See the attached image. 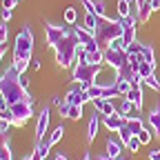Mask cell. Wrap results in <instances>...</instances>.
<instances>
[{
  "instance_id": "e0dca14e",
  "label": "cell",
  "mask_w": 160,
  "mask_h": 160,
  "mask_svg": "<svg viewBox=\"0 0 160 160\" xmlns=\"http://www.w3.org/2000/svg\"><path fill=\"white\" fill-rule=\"evenodd\" d=\"M149 129L153 131V136L160 138V100H158V105L149 111Z\"/></svg>"
},
{
  "instance_id": "bcb514c9",
  "label": "cell",
  "mask_w": 160,
  "mask_h": 160,
  "mask_svg": "<svg viewBox=\"0 0 160 160\" xmlns=\"http://www.w3.org/2000/svg\"><path fill=\"white\" fill-rule=\"evenodd\" d=\"M118 160H125V158H118Z\"/></svg>"
},
{
  "instance_id": "8992f818",
  "label": "cell",
  "mask_w": 160,
  "mask_h": 160,
  "mask_svg": "<svg viewBox=\"0 0 160 160\" xmlns=\"http://www.w3.org/2000/svg\"><path fill=\"white\" fill-rule=\"evenodd\" d=\"M102 56H105V62H107L109 67H113L116 71H120V69L127 65V49H125V47L109 45L107 49H102Z\"/></svg>"
},
{
  "instance_id": "6da1fadb",
  "label": "cell",
  "mask_w": 160,
  "mask_h": 160,
  "mask_svg": "<svg viewBox=\"0 0 160 160\" xmlns=\"http://www.w3.org/2000/svg\"><path fill=\"white\" fill-rule=\"evenodd\" d=\"M0 93L7 100V109L13 113V127L27 125V120L33 116V98L20 85V71L13 65H9L0 76Z\"/></svg>"
},
{
  "instance_id": "4dcf8cb0",
  "label": "cell",
  "mask_w": 160,
  "mask_h": 160,
  "mask_svg": "<svg viewBox=\"0 0 160 160\" xmlns=\"http://www.w3.org/2000/svg\"><path fill=\"white\" fill-rule=\"evenodd\" d=\"M7 38H9V27L2 25L0 27V45H7Z\"/></svg>"
},
{
  "instance_id": "ee69618b",
  "label": "cell",
  "mask_w": 160,
  "mask_h": 160,
  "mask_svg": "<svg viewBox=\"0 0 160 160\" xmlns=\"http://www.w3.org/2000/svg\"><path fill=\"white\" fill-rule=\"evenodd\" d=\"M82 160H91V153H89V151H87V153H85V158H82Z\"/></svg>"
},
{
  "instance_id": "f35d334b",
  "label": "cell",
  "mask_w": 160,
  "mask_h": 160,
  "mask_svg": "<svg viewBox=\"0 0 160 160\" xmlns=\"http://www.w3.org/2000/svg\"><path fill=\"white\" fill-rule=\"evenodd\" d=\"M31 67H33V71H40L42 69V62L40 60H31Z\"/></svg>"
},
{
  "instance_id": "d4e9b609",
  "label": "cell",
  "mask_w": 160,
  "mask_h": 160,
  "mask_svg": "<svg viewBox=\"0 0 160 160\" xmlns=\"http://www.w3.org/2000/svg\"><path fill=\"white\" fill-rule=\"evenodd\" d=\"M116 89H118V96H120V98H125V96L129 93V89H131V82H127V80H118V78H116Z\"/></svg>"
},
{
  "instance_id": "ba28073f",
  "label": "cell",
  "mask_w": 160,
  "mask_h": 160,
  "mask_svg": "<svg viewBox=\"0 0 160 160\" xmlns=\"http://www.w3.org/2000/svg\"><path fill=\"white\" fill-rule=\"evenodd\" d=\"M51 109L49 107H42L40 109V116H38V122H36V140H42L47 138V129H49V116Z\"/></svg>"
},
{
  "instance_id": "9c48e42d",
  "label": "cell",
  "mask_w": 160,
  "mask_h": 160,
  "mask_svg": "<svg viewBox=\"0 0 160 160\" xmlns=\"http://www.w3.org/2000/svg\"><path fill=\"white\" fill-rule=\"evenodd\" d=\"M9 127L11 125H0V160H11V147H9Z\"/></svg>"
},
{
  "instance_id": "d6986e66",
  "label": "cell",
  "mask_w": 160,
  "mask_h": 160,
  "mask_svg": "<svg viewBox=\"0 0 160 160\" xmlns=\"http://www.w3.org/2000/svg\"><path fill=\"white\" fill-rule=\"evenodd\" d=\"M127 127H129V131L133 136H138L140 131H142L145 122H142V118H140V116H131V118H127Z\"/></svg>"
},
{
  "instance_id": "2e32d148",
  "label": "cell",
  "mask_w": 160,
  "mask_h": 160,
  "mask_svg": "<svg viewBox=\"0 0 160 160\" xmlns=\"http://www.w3.org/2000/svg\"><path fill=\"white\" fill-rule=\"evenodd\" d=\"M93 109H96L98 113H102V116H111V113L118 111V109L113 107V100H105V98L93 100Z\"/></svg>"
},
{
  "instance_id": "30bf717a",
  "label": "cell",
  "mask_w": 160,
  "mask_h": 160,
  "mask_svg": "<svg viewBox=\"0 0 160 160\" xmlns=\"http://www.w3.org/2000/svg\"><path fill=\"white\" fill-rule=\"evenodd\" d=\"M125 122H127V118L122 116V113H111V116H102V125L109 129V131H113V133H118L120 129L125 127Z\"/></svg>"
},
{
  "instance_id": "d590c367",
  "label": "cell",
  "mask_w": 160,
  "mask_h": 160,
  "mask_svg": "<svg viewBox=\"0 0 160 160\" xmlns=\"http://www.w3.org/2000/svg\"><path fill=\"white\" fill-rule=\"evenodd\" d=\"M20 85H22L25 89L29 87V78H27V73H20Z\"/></svg>"
},
{
  "instance_id": "8d00e7d4",
  "label": "cell",
  "mask_w": 160,
  "mask_h": 160,
  "mask_svg": "<svg viewBox=\"0 0 160 160\" xmlns=\"http://www.w3.org/2000/svg\"><path fill=\"white\" fill-rule=\"evenodd\" d=\"M149 160H160V149H153V151H149Z\"/></svg>"
},
{
  "instance_id": "3957f363",
  "label": "cell",
  "mask_w": 160,
  "mask_h": 160,
  "mask_svg": "<svg viewBox=\"0 0 160 160\" xmlns=\"http://www.w3.org/2000/svg\"><path fill=\"white\" fill-rule=\"evenodd\" d=\"M31 53H33V33L31 29L25 25L22 29L18 31L16 36V45H13V67L20 71V73H25L27 67L31 65Z\"/></svg>"
},
{
  "instance_id": "ab89813d",
  "label": "cell",
  "mask_w": 160,
  "mask_h": 160,
  "mask_svg": "<svg viewBox=\"0 0 160 160\" xmlns=\"http://www.w3.org/2000/svg\"><path fill=\"white\" fill-rule=\"evenodd\" d=\"M0 109H7V100H5L2 93H0Z\"/></svg>"
},
{
  "instance_id": "7a4b0ae2",
  "label": "cell",
  "mask_w": 160,
  "mask_h": 160,
  "mask_svg": "<svg viewBox=\"0 0 160 160\" xmlns=\"http://www.w3.org/2000/svg\"><path fill=\"white\" fill-rule=\"evenodd\" d=\"M80 49H82V47H80V40H78V36H76V29H73V27H65L62 38H60L58 42H56V47H53V51H56V62L62 67V69L73 67V65H76V56H78Z\"/></svg>"
},
{
  "instance_id": "ffe728a7",
  "label": "cell",
  "mask_w": 160,
  "mask_h": 160,
  "mask_svg": "<svg viewBox=\"0 0 160 160\" xmlns=\"http://www.w3.org/2000/svg\"><path fill=\"white\" fill-rule=\"evenodd\" d=\"M118 113H122L125 118H131V116H136V113H138V109L133 107V102H131L129 98H122V105H120Z\"/></svg>"
},
{
  "instance_id": "484cf974",
  "label": "cell",
  "mask_w": 160,
  "mask_h": 160,
  "mask_svg": "<svg viewBox=\"0 0 160 160\" xmlns=\"http://www.w3.org/2000/svg\"><path fill=\"white\" fill-rule=\"evenodd\" d=\"M118 138H120V142H122L125 147H127V145L131 142V138H133V133L129 131V127H127V122H125V127H122V129H120V131H118Z\"/></svg>"
},
{
  "instance_id": "b9f144b4",
  "label": "cell",
  "mask_w": 160,
  "mask_h": 160,
  "mask_svg": "<svg viewBox=\"0 0 160 160\" xmlns=\"http://www.w3.org/2000/svg\"><path fill=\"white\" fill-rule=\"evenodd\" d=\"M91 160H113V158H109L107 153H102V156H96V158H91Z\"/></svg>"
},
{
  "instance_id": "cb8c5ba5",
  "label": "cell",
  "mask_w": 160,
  "mask_h": 160,
  "mask_svg": "<svg viewBox=\"0 0 160 160\" xmlns=\"http://www.w3.org/2000/svg\"><path fill=\"white\" fill-rule=\"evenodd\" d=\"M62 136H65V127H62V125H58V127L49 133V142H51V145H58L60 140H62Z\"/></svg>"
},
{
  "instance_id": "7c38bea8",
  "label": "cell",
  "mask_w": 160,
  "mask_h": 160,
  "mask_svg": "<svg viewBox=\"0 0 160 160\" xmlns=\"http://www.w3.org/2000/svg\"><path fill=\"white\" fill-rule=\"evenodd\" d=\"M62 33H65V27H58V25H45V38H47V45L53 49L56 47V42L60 38H62Z\"/></svg>"
},
{
  "instance_id": "f6af8a7d",
  "label": "cell",
  "mask_w": 160,
  "mask_h": 160,
  "mask_svg": "<svg viewBox=\"0 0 160 160\" xmlns=\"http://www.w3.org/2000/svg\"><path fill=\"white\" fill-rule=\"evenodd\" d=\"M127 2H129L131 7H136V0H127Z\"/></svg>"
},
{
  "instance_id": "74e56055",
  "label": "cell",
  "mask_w": 160,
  "mask_h": 160,
  "mask_svg": "<svg viewBox=\"0 0 160 160\" xmlns=\"http://www.w3.org/2000/svg\"><path fill=\"white\" fill-rule=\"evenodd\" d=\"M149 7H151V11H158L160 9V0H149Z\"/></svg>"
},
{
  "instance_id": "f1b7e54d",
  "label": "cell",
  "mask_w": 160,
  "mask_h": 160,
  "mask_svg": "<svg viewBox=\"0 0 160 160\" xmlns=\"http://www.w3.org/2000/svg\"><path fill=\"white\" fill-rule=\"evenodd\" d=\"M142 85L151 87L153 91H160V82H158V78H156V73H151L149 78H145V80H142Z\"/></svg>"
},
{
  "instance_id": "60d3db41",
  "label": "cell",
  "mask_w": 160,
  "mask_h": 160,
  "mask_svg": "<svg viewBox=\"0 0 160 160\" xmlns=\"http://www.w3.org/2000/svg\"><path fill=\"white\" fill-rule=\"evenodd\" d=\"M7 53V45H0V62H2V56Z\"/></svg>"
},
{
  "instance_id": "9a60e30c",
  "label": "cell",
  "mask_w": 160,
  "mask_h": 160,
  "mask_svg": "<svg viewBox=\"0 0 160 160\" xmlns=\"http://www.w3.org/2000/svg\"><path fill=\"white\" fill-rule=\"evenodd\" d=\"M136 18L138 22H147L149 16H151V7H149V0H136Z\"/></svg>"
},
{
  "instance_id": "836d02e7",
  "label": "cell",
  "mask_w": 160,
  "mask_h": 160,
  "mask_svg": "<svg viewBox=\"0 0 160 160\" xmlns=\"http://www.w3.org/2000/svg\"><path fill=\"white\" fill-rule=\"evenodd\" d=\"M22 160H45V158H42V156H40V153H38V151L33 149V151H31V153H29L27 158H22Z\"/></svg>"
},
{
  "instance_id": "4fadbf2b",
  "label": "cell",
  "mask_w": 160,
  "mask_h": 160,
  "mask_svg": "<svg viewBox=\"0 0 160 160\" xmlns=\"http://www.w3.org/2000/svg\"><path fill=\"white\" fill-rule=\"evenodd\" d=\"M100 122H102V113H98L93 109V116L89 120V125H87V142H93L96 136H98V129H100Z\"/></svg>"
},
{
  "instance_id": "d6a6232c",
  "label": "cell",
  "mask_w": 160,
  "mask_h": 160,
  "mask_svg": "<svg viewBox=\"0 0 160 160\" xmlns=\"http://www.w3.org/2000/svg\"><path fill=\"white\" fill-rule=\"evenodd\" d=\"M140 145H142V142L138 140V136H133V138H131V142L127 145V149H129V151L133 153V151H138V147H140Z\"/></svg>"
},
{
  "instance_id": "8fae6325",
  "label": "cell",
  "mask_w": 160,
  "mask_h": 160,
  "mask_svg": "<svg viewBox=\"0 0 160 160\" xmlns=\"http://www.w3.org/2000/svg\"><path fill=\"white\" fill-rule=\"evenodd\" d=\"M60 116L62 118H69V120H80L82 118V105H69V102H62L58 107Z\"/></svg>"
},
{
  "instance_id": "603a6c76",
  "label": "cell",
  "mask_w": 160,
  "mask_h": 160,
  "mask_svg": "<svg viewBox=\"0 0 160 160\" xmlns=\"http://www.w3.org/2000/svg\"><path fill=\"white\" fill-rule=\"evenodd\" d=\"M131 9H133V7L127 2V0H118V16H120V18H129V16H131Z\"/></svg>"
},
{
  "instance_id": "83f0119b",
  "label": "cell",
  "mask_w": 160,
  "mask_h": 160,
  "mask_svg": "<svg viewBox=\"0 0 160 160\" xmlns=\"http://www.w3.org/2000/svg\"><path fill=\"white\" fill-rule=\"evenodd\" d=\"M151 138H153V131L147 129V127H142V131L138 133V140H140L142 145H149V142H151Z\"/></svg>"
},
{
  "instance_id": "277c9868",
  "label": "cell",
  "mask_w": 160,
  "mask_h": 160,
  "mask_svg": "<svg viewBox=\"0 0 160 160\" xmlns=\"http://www.w3.org/2000/svg\"><path fill=\"white\" fill-rule=\"evenodd\" d=\"M93 38H96L100 49H107L111 40L122 38V25H120V20H111L109 16H96Z\"/></svg>"
},
{
  "instance_id": "e575fe53",
  "label": "cell",
  "mask_w": 160,
  "mask_h": 160,
  "mask_svg": "<svg viewBox=\"0 0 160 160\" xmlns=\"http://www.w3.org/2000/svg\"><path fill=\"white\" fill-rule=\"evenodd\" d=\"M0 18H2V22H9V20H11V11L2 9V11H0Z\"/></svg>"
},
{
  "instance_id": "4316f807",
  "label": "cell",
  "mask_w": 160,
  "mask_h": 160,
  "mask_svg": "<svg viewBox=\"0 0 160 160\" xmlns=\"http://www.w3.org/2000/svg\"><path fill=\"white\" fill-rule=\"evenodd\" d=\"M87 31H91L93 33V29H96V13H89V11H85V25H82Z\"/></svg>"
},
{
  "instance_id": "5bb4252c",
  "label": "cell",
  "mask_w": 160,
  "mask_h": 160,
  "mask_svg": "<svg viewBox=\"0 0 160 160\" xmlns=\"http://www.w3.org/2000/svg\"><path fill=\"white\" fill-rule=\"evenodd\" d=\"M122 142H120V138H113V136H109L107 138V149H105V153L109 156V158H113V160H118L120 158V153H122Z\"/></svg>"
},
{
  "instance_id": "5b68a950",
  "label": "cell",
  "mask_w": 160,
  "mask_h": 160,
  "mask_svg": "<svg viewBox=\"0 0 160 160\" xmlns=\"http://www.w3.org/2000/svg\"><path fill=\"white\" fill-rule=\"evenodd\" d=\"M102 69V65H89V62H82V60H78V62L71 67V80L78 82L80 87H91L98 82V73Z\"/></svg>"
},
{
  "instance_id": "f546056e",
  "label": "cell",
  "mask_w": 160,
  "mask_h": 160,
  "mask_svg": "<svg viewBox=\"0 0 160 160\" xmlns=\"http://www.w3.org/2000/svg\"><path fill=\"white\" fill-rule=\"evenodd\" d=\"M0 122H5V125H11L13 127V113L9 109H0Z\"/></svg>"
},
{
  "instance_id": "44dd1931",
  "label": "cell",
  "mask_w": 160,
  "mask_h": 160,
  "mask_svg": "<svg viewBox=\"0 0 160 160\" xmlns=\"http://www.w3.org/2000/svg\"><path fill=\"white\" fill-rule=\"evenodd\" d=\"M62 18H65V22L69 27H76V22H78V9L76 7H67L65 13H62Z\"/></svg>"
},
{
  "instance_id": "ac0fdd59",
  "label": "cell",
  "mask_w": 160,
  "mask_h": 160,
  "mask_svg": "<svg viewBox=\"0 0 160 160\" xmlns=\"http://www.w3.org/2000/svg\"><path fill=\"white\" fill-rule=\"evenodd\" d=\"M125 98H129L131 102H133V107L138 109V113L142 111V85H136V87H131V89H129V93H127Z\"/></svg>"
},
{
  "instance_id": "7bdbcfd3",
  "label": "cell",
  "mask_w": 160,
  "mask_h": 160,
  "mask_svg": "<svg viewBox=\"0 0 160 160\" xmlns=\"http://www.w3.org/2000/svg\"><path fill=\"white\" fill-rule=\"evenodd\" d=\"M53 160H67V156H62V153H58V156H56Z\"/></svg>"
},
{
  "instance_id": "7402d4cb",
  "label": "cell",
  "mask_w": 160,
  "mask_h": 160,
  "mask_svg": "<svg viewBox=\"0 0 160 160\" xmlns=\"http://www.w3.org/2000/svg\"><path fill=\"white\" fill-rule=\"evenodd\" d=\"M153 71H156V65H153V62H140V67H138V73H140V78H142V80L149 78Z\"/></svg>"
},
{
  "instance_id": "1f68e13d",
  "label": "cell",
  "mask_w": 160,
  "mask_h": 160,
  "mask_svg": "<svg viewBox=\"0 0 160 160\" xmlns=\"http://www.w3.org/2000/svg\"><path fill=\"white\" fill-rule=\"evenodd\" d=\"M18 2H20V0H0V5H2L0 9H9V11H11V9H13Z\"/></svg>"
},
{
  "instance_id": "52a82bcc",
  "label": "cell",
  "mask_w": 160,
  "mask_h": 160,
  "mask_svg": "<svg viewBox=\"0 0 160 160\" xmlns=\"http://www.w3.org/2000/svg\"><path fill=\"white\" fill-rule=\"evenodd\" d=\"M65 102H69V105H85V102H89L87 89H85V87H80L78 82H73V87L65 93Z\"/></svg>"
}]
</instances>
